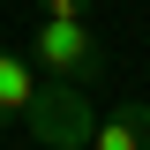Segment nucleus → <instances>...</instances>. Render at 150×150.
Listing matches in <instances>:
<instances>
[{
	"label": "nucleus",
	"mask_w": 150,
	"mask_h": 150,
	"mask_svg": "<svg viewBox=\"0 0 150 150\" xmlns=\"http://www.w3.org/2000/svg\"><path fill=\"white\" fill-rule=\"evenodd\" d=\"M30 68L53 75V83H98L105 75V53L83 15H38L30 23Z\"/></svg>",
	"instance_id": "f03ea898"
},
{
	"label": "nucleus",
	"mask_w": 150,
	"mask_h": 150,
	"mask_svg": "<svg viewBox=\"0 0 150 150\" xmlns=\"http://www.w3.org/2000/svg\"><path fill=\"white\" fill-rule=\"evenodd\" d=\"M23 128H30L38 150H90L98 135V112H90V83H38L30 112H23Z\"/></svg>",
	"instance_id": "f257e3e1"
},
{
	"label": "nucleus",
	"mask_w": 150,
	"mask_h": 150,
	"mask_svg": "<svg viewBox=\"0 0 150 150\" xmlns=\"http://www.w3.org/2000/svg\"><path fill=\"white\" fill-rule=\"evenodd\" d=\"M90 150H150V105H112L105 120H98V135H90Z\"/></svg>",
	"instance_id": "20e7f679"
},
{
	"label": "nucleus",
	"mask_w": 150,
	"mask_h": 150,
	"mask_svg": "<svg viewBox=\"0 0 150 150\" xmlns=\"http://www.w3.org/2000/svg\"><path fill=\"white\" fill-rule=\"evenodd\" d=\"M38 15H90V0H38Z\"/></svg>",
	"instance_id": "39448f33"
},
{
	"label": "nucleus",
	"mask_w": 150,
	"mask_h": 150,
	"mask_svg": "<svg viewBox=\"0 0 150 150\" xmlns=\"http://www.w3.org/2000/svg\"><path fill=\"white\" fill-rule=\"evenodd\" d=\"M38 83H45V75L30 68V53H8V45H0V128H15L23 112H30Z\"/></svg>",
	"instance_id": "7ed1b4c3"
}]
</instances>
